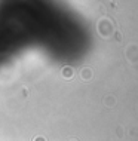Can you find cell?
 Segmentation results:
<instances>
[{"label":"cell","mask_w":138,"mask_h":141,"mask_svg":"<svg viewBox=\"0 0 138 141\" xmlns=\"http://www.w3.org/2000/svg\"><path fill=\"white\" fill-rule=\"evenodd\" d=\"M34 141H45V138H42V137H37V138H34Z\"/></svg>","instance_id":"2"},{"label":"cell","mask_w":138,"mask_h":141,"mask_svg":"<svg viewBox=\"0 0 138 141\" xmlns=\"http://www.w3.org/2000/svg\"><path fill=\"white\" fill-rule=\"evenodd\" d=\"M82 74H83V77H85V79H86V77L89 79V77H91V76H89V74H91V71H86V70H85L83 73H82Z\"/></svg>","instance_id":"1"}]
</instances>
